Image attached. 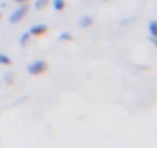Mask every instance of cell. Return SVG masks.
<instances>
[{
	"instance_id": "cell-1",
	"label": "cell",
	"mask_w": 157,
	"mask_h": 148,
	"mask_svg": "<svg viewBox=\"0 0 157 148\" xmlns=\"http://www.w3.org/2000/svg\"><path fill=\"white\" fill-rule=\"evenodd\" d=\"M48 69V63L45 60H36L31 65H28V72L33 74V76H40Z\"/></svg>"
},
{
	"instance_id": "cell-2",
	"label": "cell",
	"mask_w": 157,
	"mask_h": 148,
	"mask_svg": "<svg viewBox=\"0 0 157 148\" xmlns=\"http://www.w3.org/2000/svg\"><path fill=\"white\" fill-rule=\"evenodd\" d=\"M26 13H28V3L20 5L14 13H11V16H10V23H19L20 20H23V17L26 16Z\"/></svg>"
},
{
	"instance_id": "cell-3",
	"label": "cell",
	"mask_w": 157,
	"mask_h": 148,
	"mask_svg": "<svg viewBox=\"0 0 157 148\" xmlns=\"http://www.w3.org/2000/svg\"><path fill=\"white\" fill-rule=\"evenodd\" d=\"M31 36H36V37H40L43 36L45 33H48V26L46 25H34L29 31H28Z\"/></svg>"
},
{
	"instance_id": "cell-4",
	"label": "cell",
	"mask_w": 157,
	"mask_h": 148,
	"mask_svg": "<svg viewBox=\"0 0 157 148\" xmlns=\"http://www.w3.org/2000/svg\"><path fill=\"white\" fill-rule=\"evenodd\" d=\"M91 25H93V19L90 16H82L80 20H78V26H80V28H88Z\"/></svg>"
},
{
	"instance_id": "cell-5",
	"label": "cell",
	"mask_w": 157,
	"mask_h": 148,
	"mask_svg": "<svg viewBox=\"0 0 157 148\" xmlns=\"http://www.w3.org/2000/svg\"><path fill=\"white\" fill-rule=\"evenodd\" d=\"M48 5H49V0H36V5H34V8L40 11V10L48 8Z\"/></svg>"
},
{
	"instance_id": "cell-6",
	"label": "cell",
	"mask_w": 157,
	"mask_h": 148,
	"mask_svg": "<svg viewBox=\"0 0 157 148\" xmlns=\"http://www.w3.org/2000/svg\"><path fill=\"white\" fill-rule=\"evenodd\" d=\"M52 8L56 11H63L65 10V0H52Z\"/></svg>"
},
{
	"instance_id": "cell-7",
	"label": "cell",
	"mask_w": 157,
	"mask_h": 148,
	"mask_svg": "<svg viewBox=\"0 0 157 148\" xmlns=\"http://www.w3.org/2000/svg\"><path fill=\"white\" fill-rule=\"evenodd\" d=\"M29 39H31V34L26 31V33H23L22 36H20V45H28V42H29Z\"/></svg>"
},
{
	"instance_id": "cell-8",
	"label": "cell",
	"mask_w": 157,
	"mask_h": 148,
	"mask_svg": "<svg viewBox=\"0 0 157 148\" xmlns=\"http://www.w3.org/2000/svg\"><path fill=\"white\" fill-rule=\"evenodd\" d=\"M0 63H2V65H11L13 60L8 56H5V54H0Z\"/></svg>"
},
{
	"instance_id": "cell-9",
	"label": "cell",
	"mask_w": 157,
	"mask_h": 148,
	"mask_svg": "<svg viewBox=\"0 0 157 148\" xmlns=\"http://www.w3.org/2000/svg\"><path fill=\"white\" fill-rule=\"evenodd\" d=\"M59 40H66V42H71L72 40V36L69 33H60L59 34Z\"/></svg>"
},
{
	"instance_id": "cell-10",
	"label": "cell",
	"mask_w": 157,
	"mask_h": 148,
	"mask_svg": "<svg viewBox=\"0 0 157 148\" xmlns=\"http://www.w3.org/2000/svg\"><path fill=\"white\" fill-rule=\"evenodd\" d=\"M5 82H6L8 85H11V84L14 82V76H13V74H11V72H8V74H6V76H5Z\"/></svg>"
},
{
	"instance_id": "cell-11",
	"label": "cell",
	"mask_w": 157,
	"mask_h": 148,
	"mask_svg": "<svg viewBox=\"0 0 157 148\" xmlns=\"http://www.w3.org/2000/svg\"><path fill=\"white\" fill-rule=\"evenodd\" d=\"M155 22L152 20V22H149V33H151V36H155Z\"/></svg>"
},
{
	"instance_id": "cell-12",
	"label": "cell",
	"mask_w": 157,
	"mask_h": 148,
	"mask_svg": "<svg viewBox=\"0 0 157 148\" xmlns=\"http://www.w3.org/2000/svg\"><path fill=\"white\" fill-rule=\"evenodd\" d=\"M14 2H17V3H20V5H23V3H28L29 0H14Z\"/></svg>"
},
{
	"instance_id": "cell-13",
	"label": "cell",
	"mask_w": 157,
	"mask_h": 148,
	"mask_svg": "<svg viewBox=\"0 0 157 148\" xmlns=\"http://www.w3.org/2000/svg\"><path fill=\"white\" fill-rule=\"evenodd\" d=\"M0 17H2V13H0Z\"/></svg>"
},
{
	"instance_id": "cell-14",
	"label": "cell",
	"mask_w": 157,
	"mask_h": 148,
	"mask_svg": "<svg viewBox=\"0 0 157 148\" xmlns=\"http://www.w3.org/2000/svg\"><path fill=\"white\" fill-rule=\"evenodd\" d=\"M105 2H106V0H105Z\"/></svg>"
}]
</instances>
